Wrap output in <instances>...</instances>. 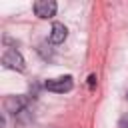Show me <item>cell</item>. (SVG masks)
Here are the masks:
<instances>
[{
    "mask_svg": "<svg viewBox=\"0 0 128 128\" xmlns=\"http://www.w3.org/2000/svg\"><path fill=\"white\" fill-rule=\"evenodd\" d=\"M74 86V80L72 76H58V78H50L46 80L44 88L50 90V92H56V94H64V92H70Z\"/></svg>",
    "mask_w": 128,
    "mask_h": 128,
    "instance_id": "cell-1",
    "label": "cell"
},
{
    "mask_svg": "<svg viewBox=\"0 0 128 128\" xmlns=\"http://www.w3.org/2000/svg\"><path fill=\"white\" fill-rule=\"evenodd\" d=\"M2 64L10 70H18V72H22L26 68V62H24V58L18 50H6L4 56H2Z\"/></svg>",
    "mask_w": 128,
    "mask_h": 128,
    "instance_id": "cell-2",
    "label": "cell"
},
{
    "mask_svg": "<svg viewBox=\"0 0 128 128\" xmlns=\"http://www.w3.org/2000/svg\"><path fill=\"white\" fill-rule=\"evenodd\" d=\"M34 14L38 16V18H52L54 14H56V2L54 0H38V2H34Z\"/></svg>",
    "mask_w": 128,
    "mask_h": 128,
    "instance_id": "cell-3",
    "label": "cell"
},
{
    "mask_svg": "<svg viewBox=\"0 0 128 128\" xmlns=\"http://www.w3.org/2000/svg\"><path fill=\"white\" fill-rule=\"evenodd\" d=\"M4 106H6L8 112L18 114V112H22V110L28 106V98H24V96H10V98H6Z\"/></svg>",
    "mask_w": 128,
    "mask_h": 128,
    "instance_id": "cell-4",
    "label": "cell"
},
{
    "mask_svg": "<svg viewBox=\"0 0 128 128\" xmlns=\"http://www.w3.org/2000/svg\"><path fill=\"white\" fill-rule=\"evenodd\" d=\"M68 36V28L62 24V22H54L52 24V30H50V42L52 44H62Z\"/></svg>",
    "mask_w": 128,
    "mask_h": 128,
    "instance_id": "cell-5",
    "label": "cell"
},
{
    "mask_svg": "<svg viewBox=\"0 0 128 128\" xmlns=\"http://www.w3.org/2000/svg\"><path fill=\"white\" fill-rule=\"evenodd\" d=\"M120 128H128V114L120 118Z\"/></svg>",
    "mask_w": 128,
    "mask_h": 128,
    "instance_id": "cell-6",
    "label": "cell"
},
{
    "mask_svg": "<svg viewBox=\"0 0 128 128\" xmlns=\"http://www.w3.org/2000/svg\"><path fill=\"white\" fill-rule=\"evenodd\" d=\"M88 84H90V88L96 84V76H94V74H90V78H88Z\"/></svg>",
    "mask_w": 128,
    "mask_h": 128,
    "instance_id": "cell-7",
    "label": "cell"
},
{
    "mask_svg": "<svg viewBox=\"0 0 128 128\" xmlns=\"http://www.w3.org/2000/svg\"><path fill=\"white\" fill-rule=\"evenodd\" d=\"M126 98H128V92H126Z\"/></svg>",
    "mask_w": 128,
    "mask_h": 128,
    "instance_id": "cell-8",
    "label": "cell"
}]
</instances>
